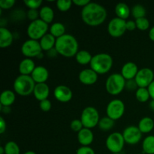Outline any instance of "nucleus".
I'll list each match as a JSON object with an SVG mask.
<instances>
[{
	"instance_id": "obj_1",
	"label": "nucleus",
	"mask_w": 154,
	"mask_h": 154,
	"mask_svg": "<svg viewBox=\"0 0 154 154\" xmlns=\"http://www.w3.org/2000/svg\"><path fill=\"white\" fill-rule=\"evenodd\" d=\"M82 20L90 26H98L105 22L107 11L101 5L90 2L81 11Z\"/></svg>"
},
{
	"instance_id": "obj_2",
	"label": "nucleus",
	"mask_w": 154,
	"mask_h": 154,
	"mask_svg": "<svg viewBox=\"0 0 154 154\" xmlns=\"http://www.w3.org/2000/svg\"><path fill=\"white\" fill-rule=\"evenodd\" d=\"M55 48L59 54L65 57H73L78 53V42L72 35L65 34L57 38Z\"/></svg>"
},
{
	"instance_id": "obj_3",
	"label": "nucleus",
	"mask_w": 154,
	"mask_h": 154,
	"mask_svg": "<svg viewBox=\"0 0 154 154\" xmlns=\"http://www.w3.org/2000/svg\"><path fill=\"white\" fill-rule=\"evenodd\" d=\"M113 66V59L111 55L105 53L98 54L93 56L90 63V69L98 75H105L108 73Z\"/></svg>"
},
{
	"instance_id": "obj_4",
	"label": "nucleus",
	"mask_w": 154,
	"mask_h": 154,
	"mask_svg": "<svg viewBox=\"0 0 154 154\" xmlns=\"http://www.w3.org/2000/svg\"><path fill=\"white\" fill-rule=\"evenodd\" d=\"M35 84L31 75H20L14 82V90L20 96H27L33 93Z\"/></svg>"
},
{
	"instance_id": "obj_5",
	"label": "nucleus",
	"mask_w": 154,
	"mask_h": 154,
	"mask_svg": "<svg viewBox=\"0 0 154 154\" xmlns=\"http://www.w3.org/2000/svg\"><path fill=\"white\" fill-rule=\"evenodd\" d=\"M126 79L120 73L110 75L105 82V89L109 94L117 96L121 93L126 88Z\"/></svg>"
},
{
	"instance_id": "obj_6",
	"label": "nucleus",
	"mask_w": 154,
	"mask_h": 154,
	"mask_svg": "<svg viewBox=\"0 0 154 154\" xmlns=\"http://www.w3.org/2000/svg\"><path fill=\"white\" fill-rule=\"evenodd\" d=\"M48 24L38 19L30 23L27 27V35L29 39L38 41L48 33Z\"/></svg>"
},
{
	"instance_id": "obj_7",
	"label": "nucleus",
	"mask_w": 154,
	"mask_h": 154,
	"mask_svg": "<svg viewBox=\"0 0 154 154\" xmlns=\"http://www.w3.org/2000/svg\"><path fill=\"white\" fill-rule=\"evenodd\" d=\"M81 120L84 128L93 129L99 124L100 120L99 114L94 107L89 106L84 108L81 113Z\"/></svg>"
},
{
	"instance_id": "obj_8",
	"label": "nucleus",
	"mask_w": 154,
	"mask_h": 154,
	"mask_svg": "<svg viewBox=\"0 0 154 154\" xmlns=\"http://www.w3.org/2000/svg\"><path fill=\"white\" fill-rule=\"evenodd\" d=\"M125 143L123 134L116 132L108 135L105 141V145L112 153H119L123 149Z\"/></svg>"
},
{
	"instance_id": "obj_9",
	"label": "nucleus",
	"mask_w": 154,
	"mask_h": 154,
	"mask_svg": "<svg viewBox=\"0 0 154 154\" xmlns=\"http://www.w3.org/2000/svg\"><path fill=\"white\" fill-rule=\"evenodd\" d=\"M125 112V105L120 99H113L108 103L106 108L107 117L115 120L123 117Z\"/></svg>"
},
{
	"instance_id": "obj_10",
	"label": "nucleus",
	"mask_w": 154,
	"mask_h": 154,
	"mask_svg": "<svg viewBox=\"0 0 154 154\" xmlns=\"http://www.w3.org/2000/svg\"><path fill=\"white\" fill-rule=\"evenodd\" d=\"M21 52L23 55L26 57L27 58L31 59L33 57H38L41 54H42L40 42L33 39L26 41L21 47Z\"/></svg>"
},
{
	"instance_id": "obj_11",
	"label": "nucleus",
	"mask_w": 154,
	"mask_h": 154,
	"mask_svg": "<svg viewBox=\"0 0 154 154\" xmlns=\"http://www.w3.org/2000/svg\"><path fill=\"white\" fill-rule=\"evenodd\" d=\"M126 21L119 17H114L109 22L108 32L110 35L114 38H120L126 32Z\"/></svg>"
},
{
	"instance_id": "obj_12",
	"label": "nucleus",
	"mask_w": 154,
	"mask_h": 154,
	"mask_svg": "<svg viewBox=\"0 0 154 154\" xmlns=\"http://www.w3.org/2000/svg\"><path fill=\"white\" fill-rule=\"evenodd\" d=\"M154 73L149 68H144L138 71L135 80L140 88H147L154 81Z\"/></svg>"
},
{
	"instance_id": "obj_13",
	"label": "nucleus",
	"mask_w": 154,
	"mask_h": 154,
	"mask_svg": "<svg viewBox=\"0 0 154 154\" xmlns=\"http://www.w3.org/2000/svg\"><path fill=\"white\" fill-rule=\"evenodd\" d=\"M123 136L125 142L127 143L128 144L135 145L141 141L142 138V133L138 126H129L124 129Z\"/></svg>"
},
{
	"instance_id": "obj_14",
	"label": "nucleus",
	"mask_w": 154,
	"mask_h": 154,
	"mask_svg": "<svg viewBox=\"0 0 154 154\" xmlns=\"http://www.w3.org/2000/svg\"><path fill=\"white\" fill-rule=\"evenodd\" d=\"M54 94L57 100L63 103L69 102V101L72 100V96H73L71 89L65 85L57 86L54 90Z\"/></svg>"
},
{
	"instance_id": "obj_15",
	"label": "nucleus",
	"mask_w": 154,
	"mask_h": 154,
	"mask_svg": "<svg viewBox=\"0 0 154 154\" xmlns=\"http://www.w3.org/2000/svg\"><path fill=\"white\" fill-rule=\"evenodd\" d=\"M78 78L84 85H93L98 80V74L92 69H85L80 72Z\"/></svg>"
},
{
	"instance_id": "obj_16",
	"label": "nucleus",
	"mask_w": 154,
	"mask_h": 154,
	"mask_svg": "<svg viewBox=\"0 0 154 154\" xmlns=\"http://www.w3.org/2000/svg\"><path fill=\"white\" fill-rule=\"evenodd\" d=\"M138 71H139L138 68L135 63L129 62L123 65L121 69V75L126 79V81H129V80L135 79Z\"/></svg>"
},
{
	"instance_id": "obj_17",
	"label": "nucleus",
	"mask_w": 154,
	"mask_h": 154,
	"mask_svg": "<svg viewBox=\"0 0 154 154\" xmlns=\"http://www.w3.org/2000/svg\"><path fill=\"white\" fill-rule=\"evenodd\" d=\"M31 77L35 84L45 83L49 78V72L45 67L42 66H36L35 70L32 73Z\"/></svg>"
},
{
	"instance_id": "obj_18",
	"label": "nucleus",
	"mask_w": 154,
	"mask_h": 154,
	"mask_svg": "<svg viewBox=\"0 0 154 154\" xmlns=\"http://www.w3.org/2000/svg\"><path fill=\"white\" fill-rule=\"evenodd\" d=\"M35 98L39 102L48 99V97L50 94V88L46 83L42 84H36L33 91Z\"/></svg>"
},
{
	"instance_id": "obj_19",
	"label": "nucleus",
	"mask_w": 154,
	"mask_h": 154,
	"mask_svg": "<svg viewBox=\"0 0 154 154\" xmlns=\"http://www.w3.org/2000/svg\"><path fill=\"white\" fill-rule=\"evenodd\" d=\"M94 135L90 129L84 128L78 133V141L82 146H89L93 143Z\"/></svg>"
},
{
	"instance_id": "obj_20",
	"label": "nucleus",
	"mask_w": 154,
	"mask_h": 154,
	"mask_svg": "<svg viewBox=\"0 0 154 154\" xmlns=\"http://www.w3.org/2000/svg\"><path fill=\"white\" fill-rule=\"evenodd\" d=\"M14 36L10 30L5 27H0V48H6L13 43Z\"/></svg>"
},
{
	"instance_id": "obj_21",
	"label": "nucleus",
	"mask_w": 154,
	"mask_h": 154,
	"mask_svg": "<svg viewBox=\"0 0 154 154\" xmlns=\"http://www.w3.org/2000/svg\"><path fill=\"white\" fill-rule=\"evenodd\" d=\"M35 62L30 58H26L20 62L19 65V72L20 75H31L35 69Z\"/></svg>"
},
{
	"instance_id": "obj_22",
	"label": "nucleus",
	"mask_w": 154,
	"mask_h": 154,
	"mask_svg": "<svg viewBox=\"0 0 154 154\" xmlns=\"http://www.w3.org/2000/svg\"><path fill=\"white\" fill-rule=\"evenodd\" d=\"M57 38L51 33H47L40 39V45L42 47V51H49L51 49L55 48Z\"/></svg>"
},
{
	"instance_id": "obj_23",
	"label": "nucleus",
	"mask_w": 154,
	"mask_h": 154,
	"mask_svg": "<svg viewBox=\"0 0 154 154\" xmlns=\"http://www.w3.org/2000/svg\"><path fill=\"white\" fill-rule=\"evenodd\" d=\"M15 99L16 97L13 91L10 90H4L0 96V105L2 106L10 107L14 104Z\"/></svg>"
},
{
	"instance_id": "obj_24",
	"label": "nucleus",
	"mask_w": 154,
	"mask_h": 154,
	"mask_svg": "<svg viewBox=\"0 0 154 154\" xmlns=\"http://www.w3.org/2000/svg\"><path fill=\"white\" fill-rule=\"evenodd\" d=\"M138 127L142 134L149 133L153 130L154 127V122L153 119L148 117H144L139 121Z\"/></svg>"
},
{
	"instance_id": "obj_25",
	"label": "nucleus",
	"mask_w": 154,
	"mask_h": 154,
	"mask_svg": "<svg viewBox=\"0 0 154 154\" xmlns=\"http://www.w3.org/2000/svg\"><path fill=\"white\" fill-rule=\"evenodd\" d=\"M40 14V19L45 22L46 23L49 24L53 22L54 18V10L49 6H44L39 11Z\"/></svg>"
},
{
	"instance_id": "obj_26",
	"label": "nucleus",
	"mask_w": 154,
	"mask_h": 154,
	"mask_svg": "<svg viewBox=\"0 0 154 154\" xmlns=\"http://www.w3.org/2000/svg\"><path fill=\"white\" fill-rule=\"evenodd\" d=\"M115 13L117 17L126 20L130 15L131 11L128 5H126V3L120 2L116 5Z\"/></svg>"
},
{
	"instance_id": "obj_27",
	"label": "nucleus",
	"mask_w": 154,
	"mask_h": 154,
	"mask_svg": "<svg viewBox=\"0 0 154 154\" xmlns=\"http://www.w3.org/2000/svg\"><path fill=\"white\" fill-rule=\"evenodd\" d=\"M66 27L62 23H54L50 27V33L54 35L56 38L61 37L66 34Z\"/></svg>"
},
{
	"instance_id": "obj_28",
	"label": "nucleus",
	"mask_w": 154,
	"mask_h": 154,
	"mask_svg": "<svg viewBox=\"0 0 154 154\" xmlns=\"http://www.w3.org/2000/svg\"><path fill=\"white\" fill-rule=\"evenodd\" d=\"M75 59H76L77 63H78L81 65H87L92 61V57L91 54L87 51H78V54L75 56Z\"/></svg>"
},
{
	"instance_id": "obj_29",
	"label": "nucleus",
	"mask_w": 154,
	"mask_h": 154,
	"mask_svg": "<svg viewBox=\"0 0 154 154\" xmlns=\"http://www.w3.org/2000/svg\"><path fill=\"white\" fill-rule=\"evenodd\" d=\"M142 149L144 153L154 154V135H149L144 138L142 143Z\"/></svg>"
},
{
	"instance_id": "obj_30",
	"label": "nucleus",
	"mask_w": 154,
	"mask_h": 154,
	"mask_svg": "<svg viewBox=\"0 0 154 154\" xmlns=\"http://www.w3.org/2000/svg\"><path fill=\"white\" fill-rule=\"evenodd\" d=\"M114 124H115V123H114V120H112V119L108 117H105L100 119L98 126H99V128L101 130L108 131L114 127Z\"/></svg>"
},
{
	"instance_id": "obj_31",
	"label": "nucleus",
	"mask_w": 154,
	"mask_h": 154,
	"mask_svg": "<svg viewBox=\"0 0 154 154\" xmlns=\"http://www.w3.org/2000/svg\"><path fill=\"white\" fill-rule=\"evenodd\" d=\"M135 97L137 100L140 102H146L150 98L147 88H138L135 91Z\"/></svg>"
},
{
	"instance_id": "obj_32",
	"label": "nucleus",
	"mask_w": 154,
	"mask_h": 154,
	"mask_svg": "<svg viewBox=\"0 0 154 154\" xmlns=\"http://www.w3.org/2000/svg\"><path fill=\"white\" fill-rule=\"evenodd\" d=\"M133 17L135 18V20L139 19V18L145 17L146 15V9L143 5L140 4H137L132 8V11H131Z\"/></svg>"
},
{
	"instance_id": "obj_33",
	"label": "nucleus",
	"mask_w": 154,
	"mask_h": 154,
	"mask_svg": "<svg viewBox=\"0 0 154 154\" xmlns=\"http://www.w3.org/2000/svg\"><path fill=\"white\" fill-rule=\"evenodd\" d=\"M4 148L5 154H20V153L19 146L14 141H11L7 142L5 145Z\"/></svg>"
},
{
	"instance_id": "obj_34",
	"label": "nucleus",
	"mask_w": 154,
	"mask_h": 154,
	"mask_svg": "<svg viewBox=\"0 0 154 154\" xmlns=\"http://www.w3.org/2000/svg\"><path fill=\"white\" fill-rule=\"evenodd\" d=\"M72 1L71 0H58L57 2V7L60 11H67L71 8Z\"/></svg>"
},
{
	"instance_id": "obj_35",
	"label": "nucleus",
	"mask_w": 154,
	"mask_h": 154,
	"mask_svg": "<svg viewBox=\"0 0 154 154\" xmlns=\"http://www.w3.org/2000/svg\"><path fill=\"white\" fill-rule=\"evenodd\" d=\"M135 23H136L137 28L141 31H145V30L148 29L150 27V22L145 17L135 20Z\"/></svg>"
},
{
	"instance_id": "obj_36",
	"label": "nucleus",
	"mask_w": 154,
	"mask_h": 154,
	"mask_svg": "<svg viewBox=\"0 0 154 154\" xmlns=\"http://www.w3.org/2000/svg\"><path fill=\"white\" fill-rule=\"evenodd\" d=\"M24 4L29 9H35L37 10L42 4V0H24Z\"/></svg>"
},
{
	"instance_id": "obj_37",
	"label": "nucleus",
	"mask_w": 154,
	"mask_h": 154,
	"mask_svg": "<svg viewBox=\"0 0 154 154\" xmlns=\"http://www.w3.org/2000/svg\"><path fill=\"white\" fill-rule=\"evenodd\" d=\"M70 127L72 130L75 131V132H77L78 133L81 130V129L84 128L81 120H78V119H75V120H72V123H71L70 124Z\"/></svg>"
},
{
	"instance_id": "obj_38",
	"label": "nucleus",
	"mask_w": 154,
	"mask_h": 154,
	"mask_svg": "<svg viewBox=\"0 0 154 154\" xmlns=\"http://www.w3.org/2000/svg\"><path fill=\"white\" fill-rule=\"evenodd\" d=\"M26 17L32 22L36 20L40 19L39 11H38V10H35V9H29L26 13Z\"/></svg>"
},
{
	"instance_id": "obj_39",
	"label": "nucleus",
	"mask_w": 154,
	"mask_h": 154,
	"mask_svg": "<svg viewBox=\"0 0 154 154\" xmlns=\"http://www.w3.org/2000/svg\"><path fill=\"white\" fill-rule=\"evenodd\" d=\"M15 0H0V8L7 10L10 9L14 5Z\"/></svg>"
},
{
	"instance_id": "obj_40",
	"label": "nucleus",
	"mask_w": 154,
	"mask_h": 154,
	"mask_svg": "<svg viewBox=\"0 0 154 154\" xmlns=\"http://www.w3.org/2000/svg\"><path fill=\"white\" fill-rule=\"evenodd\" d=\"M39 107H40L42 111H45V112H48V111H51L52 105H51V102L49 99H45V100L40 102Z\"/></svg>"
},
{
	"instance_id": "obj_41",
	"label": "nucleus",
	"mask_w": 154,
	"mask_h": 154,
	"mask_svg": "<svg viewBox=\"0 0 154 154\" xmlns=\"http://www.w3.org/2000/svg\"><path fill=\"white\" fill-rule=\"evenodd\" d=\"M76 154H96L94 150L89 146H82L78 148L76 151Z\"/></svg>"
},
{
	"instance_id": "obj_42",
	"label": "nucleus",
	"mask_w": 154,
	"mask_h": 154,
	"mask_svg": "<svg viewBox=\"0 0 154 154\" xmlns=\"http://www.w3.org/2000/svg\"><path fill=\"white\" fill-rule=\"evenodd\" d=\"M126 88L129 91H133V90H135V91H136L139 87H138L135 80L132 79V80H129V81H126Z\"/></svg>"
},
{
	"instance_id": "obj_43",
	"label": "nucleus",
	"mask_w": 154,
	"mask_h": 154,
	"mask_svg": "<svg viewBox=\"0 0 154 154\" xmlns=\"http://www.w3.org/2000/svg\"><path fill=\"white\" fill-rule=\"evenodd\" d=\"M90 1L89 0H72V3L77 6H81V7H85L86 5L89 4Z\"/></svg>"
},
{
	"instance_id": "obj_44",
	"label": "nucleus",
	"mask_w": 154,
	"mask_h": 154,
	"mask_svg": "<svg viewBox=\"0 0 154 154\" xmlns=\"http://www.w3.org/2000/svg\"><path fill=\"white\" fill-rule=\"evenodd\" d=\"M137 28L135 21L128 20L126 21V30L128 31H133Z\"/></svg>"
},
{
	"instance_id": "obj_45",
	"label": "nucleus",
	"mask_w": 154,
	"mask_h": 154,
	"mask_svg": "<svg viewBox=\"0 0 154 154\" xmlns=\"http://www.w3.org/2000/svg\"><path fill=\"white\" fill-rule=\"evenodd\" d=\"M7 125H6V122L5 121L4 118L2 117H0V133L3 134L5 132V131L6 130V127H7Z\"/></svg>"
},
{
	"instance_id": "obj_46",
	"label": "nucleus",
	"mask_w": 154,
	"mask_h": 154,
	"mask_svg": "<svg viewBox=\"0 0 154 154\" xmlns=\"http://www.w3.org/2000/svg\"><path fill=\"white\" fill-rule=\"evenodd\" d=\"M147 90H148L149 93H150V98H151L153 100H154V81L150 84V86L147 87Z\"/></svg>"
},
{
	"instance_id": "obj_47",
	"label": "nucleus",
	"mask_w": 154,
	"mask_h": 154,
	"mask_svg": "<svg viewBox=\"0 0 154 154\" xmlns=\"http://www.w3.org/2000/svg\"><path fill=\"white\" fill-rule=\"evenodd\" d=\"M48 55L50 57H57V54H58V52H57V50H56V48H53V49H51V51H48Z\"/></svg>"
},
{
	"instance_id": "obj_48",
	"label": "nucleus",
	"mask_w": 154,
	"mask_h": 154,
	"mask_svg": "<svg viewBox=\"0 0 154 154\" xmlns=\"http://www.w3.org/2000/svg\"><path fill=\"white\" fill-rule=\"evenodd\" d=\"M0 111H2V112H3L4 114H9V113L11 112V108L10 107H5V106H2L1 105V108H0Z\"/></svg>"
},
{
	"instance_id": "obj_49",
	"label": "nucleus",
	"mask_w": 154,
	"mask_h": 154,
	"mask_svg": "<svg viewBox=\"0 0 154 154\" xmlns=\"http://www.w3.org/2000/svg\"><path fill=\"white\" fill-rule=\"evenodd\" d=\"M149 38H150V40L154 42V26L152 27L149 31Z\"/></svg>"
},
{
	"instance_id": "obj_50",
	"label": "nucleus",
	"mask_w": 154,
	"mask_h": 154,
	"mask_svg": "<svg viewBox=\"0 0 154 154\" xmlns=\"http://www.w3.org/2000/svg\"><path fill=\"white\" fill-rule=\"evenodd\" d=\"M150 109L154 111V100H153V99H152L151 102H150Z\"/></svg>"
},
{
	"instance_id": "obj_51",
	"label": "nucleus",
	"mask_w": 154,
	"mask_h": 154,
	"mask_svg": "<svg viewBox=\"0 0 154 154\" xmlns=\"http://www.w3.org/2000/svg\"><path fill=\"white\" fill-rule=\"evenodd\" d=\"M0 154H5V151L4 147H0Z\"/></svg>"
},
{
	"instance_id": "obj_52",
	"label": "nucleus",
	"mask_w": 154,
	"mask_h": 154,
	"mask_svg": "<svg viewBox=\"0 0 154 154\" xmlns=\"http://www.w3.org/2000/svg\"><path fill=\"white\" fill-rule=\"evenodd\" d=\"M23 154H36L35 152L32 151V150H29V151H26V153H24Z\"/></svg>"
},
{
	"instance_id": "obj_53",
	"label": "nucleus",
	"mask_w": 154,
	"mask_h": 154,
	"mask_svg": "<svg viewBox=\"0 0 154 154\" xmlns=\"http://www.w3.org/2000/svg\"><path fill=\"white\" fill-rule=\"evenodd\" d=\"M112 154H121L120 153H112Z\"/></svg>"
},
{
	"instance_id": "obj_54",
	"label": "nucleus",
	"mask_w": 154,
	"mask_h": 154,
	"mask_svg": "<svg viewBox=\"0 0 154 154\" xmlns=\"http://www.w3.org/2000/svg\"><path fill=\"white\" fill-rule=\"evenodd\" d=\"M138 154H143V153H138Z\"/></svg>"
}]
</instances>
